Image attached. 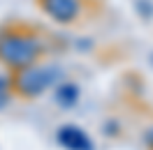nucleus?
I'll return each mask as SVG.
<instances>
[{"instance_id":"3","label":"nucleus","mask_w":153,"mask_h":150,"mask_svg":"<svg viewBox=\"0 0 153 150\" xmlns=\"http://www.w3.org/2000/svg\"><path fill=\"white\" fill-rule=\"evenodd\" d=\"M39 12L58 26H72L84 16L86 0H35Z\"/></svg>"},{"instance_id":"4","label":"nucleus","mask_w":153,"mask_h":150,"mask_svg":"<svg viewBox=\"0 0 153 150\" xmlns=\"http://www.w3.org/2000/svg\"><path fill=\"white\" fill-rule=\"evenodd\" d=\"M56 141L65 150H93V141L76 125H63L56 132Z\"/></svg>"},{"instance_id":"2","label":"nucleus","mask_w":153,"mask_h":150,"mask_svg":"<svg viewBox=\"0 0 153 150\" xmlns=\"http://www.w3.org/2000/svg\"><path fill=\"white\" fill-rule=\"evenodd\" d=\"M60 74L63 69L53 62H35L26 69L12 72V93L21 99H35L53 88L60 81Z\"/></svg>"},{"instance_id":"1","label":"nucleus","mask_w":153,"mask_h":150,"mask_svg":"<svg viewBox=\"0 0 153 150\" xmlns=\"http://www.w3.org/2000/svg\"><path fill=\"white\" fill-rule=\"evenodd\" d=\"M44 53V37L28 23H5L0 28V65H5L10 72L39 62Z\"/></svg>"},{"instance_id":"6","label":"nucleus","mask_w":153,"mask_h":150,"mask_svg":"<svg viewBox=\"0 0 153 150\" xmlns=\"http://www.w3.org/2000/svg\"><path fill=\"white\" fill-rule=\"evenodd\" d=\"M149 148L153 150V132H151V134H149Z\"/></svg>"},{"instance_id":"5","label":"nucleus","mask_w":153,"mask_h":150,"mask_svg":"<svg viewBox=\"0 0 153 150\" xmlns=\"http://www.w3.org/2000/svg\"><path fill=\"white\" fill-rule=\"evenodd\" d=\"M53 97H56V104L70 109V106H74V104L79 102V85H76V83H70V81L58 83L56 85V95H53Z\"/></svg>"}]
</instances>
